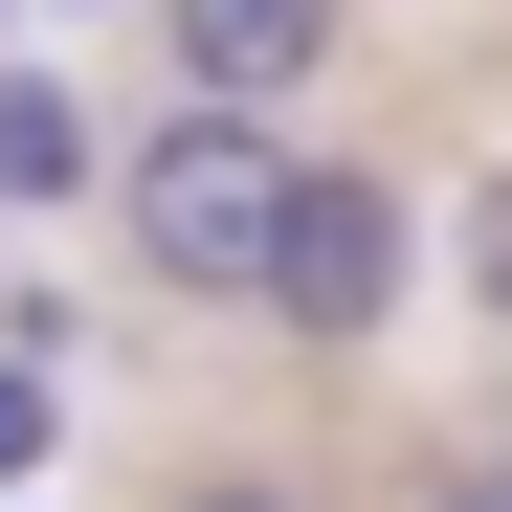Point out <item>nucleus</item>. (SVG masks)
<instances>
[{
	"label": "nucleus",
	"instance_id": "f03ea898",
	"mask_svg": "<svg viewBox=\"0 0 512 512\" xmlns=\"http://www.w3.org/2000/svg\"><path fill=\"white\" fill-rule=\"evenodd\" d=\"M401 268H423V245H401V201L357 179V156H290V223H268V290H245V312H290L312 357H357V334L401 312Z\"/></svg>",
	"mask_w": 512,
	"mask_h": 512
},
{
	"label": "nucleus",
	"instance_id": "6e6552de",
	"mask_svg": "<svg viewBox=\"0 0 512 512\" xmlns=\"http://www.w3.org/2000/svg\"><path fill=\"white\" fill-rule=\"evenodd\" d=\"M423 512H512V468H446V490H423Z\"/></svg>",
	"mask_w": 512,
	"mask_h": 512
},
{
	"label": "nucleus",
	"instance_id": "20e7f679",
	"mask_svg": "<svg viewBox=\"0 0 512 512\" xmlns=\"http://www.w3.org/2000/svg\"><path fill=\"white\" fill-rule=\"evenodd\" d=\"M67 179H90V134H67V90H45V67H0V201H67Z\"/></svg>",
	"mask_w": 512,
	"mask_h": 512
},
{
	"label": "nucleus",
	"instance_id": "0eeeda50",
	"mask_svg": "<svg viewBox=\"0 0 512 512\" xmlns=\"http://www.w3.org/2000/svg\"><path fill=\"white\" fill-rule=\"evenodd\" d=\"M179 512H312V490H268V468H223V490H179Z\"/></svg>",
	"mask_w": 512,
	"mask_h": 512
},
{
	"label": "nucleus",
	"instance_id": "39448f33",
	"mask_svg": "<svg viewBox=\"0 0 512 512\" xmlns=\"http://www.w3.org/2000/svg\"><path fill=\"white\" fill-rule=\"evenodd\" d=\"M446 268H468V312L512 334V156H490V179H468V223H446Z\"/></svg>",
	"mask_w": 512,
	"mask_h": 512
},
{
	"label": "nucleus",
	"instance_id": "f257e3e1",
	"mask_svg": "<svg viewBox=\"0 0 512 512\" xmlns=\"http://www.w3.org/2000/svg\"><path fill=\"white\" fill-rule=\"evenodd\" d=\"M112 201H134V268L156 290H223L245 312V290H268V223H290V134L268 112H156Z\"/></svg>",
	"mask_w": 512,
	"mask_h": 512
},
{
	"label": "nucleus",
	"instance_id": "423d86ee",
	"mask_svg": "<svg viewBox=\"0 0 512 512\" xmlns=\"http://www.w3.org/2000/svg\"><path fill=\"white\" fill-rule=\"evenodd\" d=\"M45 446H67V423H45V379H23V357H0V490H23Z\"/></svg>",
	"mask_w": 512,
	"mask_h": 512
},
{
	"label": "nucleus",
	"instance_id": "7ed1b4c3",
	"mask_svg": "<svg viewBox=\"0 0 512 512\" xmlns=\"http://www.w3.org/2000/svg\"><path fill=\"white\" fill-rule=\"evenodd\" d=\"M179 23V112H290L334 67V0H156Z\"/></svg>",
	"mask_w": 512,
	"mask_h": 512
}]
</instances>
